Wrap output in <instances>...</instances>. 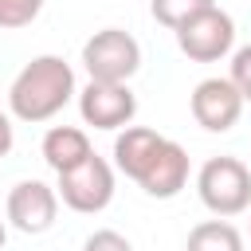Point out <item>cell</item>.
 I'll return each instance as SVG.
<instances>
[{
    "mask_svg": "<svg viewBox=\"0 0 251 251\" xmlns=\"http://www.w3.org/2000/svg\"><path fill=\"white\" fill-rule=\"evenodd\" d=\"M196 196L212 216H239L251 208V169L239 157H208L196 173Z\"/></svg>",
    "mask_w": 251,
    "mask_h": 251,
    "instance_id": "cell-2",
    "label": "cell"
},
{
    "mask_svg": "<svg viewBox=\"0 0 251 251\" xmlns=\"http://www.w3.org/2000/svg\"><path fill=\"white\" fill-rule=\"evenodd\" d=\"M78 114L94 129H126L137 118V94L129 82H98L90 78L78 90Z\"/></svg>",
    "mask_w": 251,
    "mask_h": 251,
    "instance_id": "cell-6",
    "label": "cell"
},
{
    "mask_svg": "<svg viewBox=\"0 0 251 251\" xmlns=\"http://www.w3.org/2000/svg\"><path fill=\"white\" fill-rule=\"evenodd\" d=\"M184 251H247V239H243V231L235 224L216 216V220H200L188 231Z\"/></svg>",
    "mask_w": 251,
    "mask_h": 251,
    "instance_id": "cell-12",
    "label": "cell"
},
{
    "mask_svg": "<svg viewBox=\"0 0 251 251\" xmlns=\"http://www.w3.org/2000/svg\"><path fill=\"white\" fill-rule=\"evenodd\" d=\"M82 67L98 82H129L141 71V43L122 27H102L82 43Z\"/></svg>",
    "mask_w": 251,
    "mask_h": 251,
    "instance_id": "cell-4",
    "label": "cell"
},
{
    "mask_svg": "<svg viewBox=\"0 0 251 251\" xmlns=\"http://www.w3.org/2000/svg\"><path fill=\"white\" fill-rule=\"evenodd\" d=\"M247 239H251V220H247Z\"/></svg>",
    "mask_w": 251,
    "mask_h": 251,
    "instance_id": "cell-19",
    "label": "cell"
},
{
    "mask_svg": "<svg viewBox=\"0 0 251 251\" xmlns=\"http://www.w3.org/2000/svg\"><path fill=\"white\" fill-rule=\"evenodd\" d=\"M59 216V192L43 180H16L4 200V220L24 235H43Z\"/></svg>",
    "mask_w": 251,
    "mask_h": 251,
    "instance_id": "cell-7",
    "label": "cell"
},
{
    "mask_svg": "<svg viewBox=\"0 0 251 251\" xmlns=\"http://www.w3.org/2000/svg\"><path fill=\"white\" fill-rule=\"evenodd\" d=\"M55 176H59V184H55L59 200L78 216H98L114 200V165L98 153H90L86 161H78L67 173H55Z\"/></svg>",
    "mask_w": 251,
    "mask_h": 251,
    "instance_id": "cell-3",
    "label": "cell"
},
{
    "mask_svg": "<svg viewBox=\"0 0 251 251\" xmlns=\"http://www.w3.org/2000/svg\"><path fill=\"white\" fill-rule=\"evenodd\" d=\"M82 251H133V243L114 227H98L82 239Z\"/></svg>",
    "mask_w": 251,
    "mask_h": 251,
    "instance_id": "cell-16",
    "label": "cell"
},
{
    "mask_svg": "<svg viewBox=\"0 0 251 251\" xmlns=\"http://www.w3.org/2000/svg\"><path fill=\"white\" fill-rule=\"evenodd\" d=\"M161 141H165V133H157L149 126H126V129H118V137H114V169L122 176H129V180H141V173L157 157Z\"/></svg>",
    "mask_w": 251,
    "mask_h": 251,
    "instance_id": "cell-10",
    "label": "cell"
},
{
    "mask_svg": "<svg viewBox=\"0 0 251 251\" xmlns=\"http://www.w3.org/2000/svg\"><path fill=\"white\" fill-rule=\"evenodd\" d=\"M39 12H43V0H0V27L4 31L27 27Z\"/></svg>",
    "mask_w": 251,
    "mask_h": 251,
    "instance_id": "cell-14",
    "label": "cell"
},
{
    "mask_svg": "<svg viewBox=\"0 0 251 251\" xmlns=\"http://www.w3.org/2000/svg\"><path fill=\"white\" fill-rule=\"evenodd\" d=\"M188 153H184V145H176L173 137H165L161 141V149H157V157L149 161V169L141 173V192L145 196H153V200H173V196H180V188L188 184Z\"/></svg>",
    "mask_w": 251,
    "mask_h": 251,
    "instance_id": "cell-9",
    "label": "cell"
},
{
    "mask_svg": "<svg viewBox=\"0 0 251 251\" xmlns=\"http://www.w3.org/2000/svg\"><path fill=\"white\" fill-rule=\"evenodd\" d=\"M39 153H43V161H47L51 173H67V169H75L78 161H86V157L94 153V145H90L86 129H78V126H51V129L43 133Z\"/></svg>",
    "mask_w": 251,
    "mask_h": 251,
    "instance_id": "cell-11",
    "label": "cell"
},
{
    "mask_svg": "<svg viewBox=\"0 0 251 251\" xmlns=\"http://www.w3.org/2000/svg\"><path fill=\"white\" fill-rule=\"evenodd\" d=\"M188 110L196 118L200 129L208 133H227L239 114H243V94L235 90V82L224 75V78H204L192 86V98H188Z\"/></svg>",
    "mask_w": 251,
    "mask_h": 251,
    "instance_id": "cell-8",
    "label": "cell"
},
{
    "mask_svg": "<svg viewBox=\"0 0 251 251\" xmlns=\"http://www.w3.org/2000/svg\"><path fill=\"white\" fill-rule=\"evenodd\" d=\"M176 47L192 63H216V59L231 55V47H235V20L212 4L176 27Z\"/></svg>",
    "mask_w": 251,
    "mask_h": 251,
    "instance_id": "cell-5",
    "label": "cell"
},
{
    "mask_svg": "<svg viewBox=\"0 0 251 251\" xmlns=\"http://www.w3.org/2000/svg\"><path fill=\"white\" fill-rule=\"evenodd\" d=\"M75 71L59 55H35L20 67V75L8 86V110L20 122H51L71 98H75Z\"/></svg>",
    "mask_w": 251,
    "mask_h": 251,
    "instance_id": "cell-1",
    "label": "cell"
},
{
    "mask_svg": "<svg viewBox=\"0 0 251 251\" xmlns=\"http://www.w3.org/2000/svg\"><path fill=\"white\" fill-rule=\"evenodd\" d=\"M212 4H216V0H149V16H153L161 27L176 31L184 20H192L196 12L212 8Z\"/></svg>",
    "mask_w": 251,
    "mask_h": 251,
    "instance_id": "cell-13",
    "label": "cell"
},
{
    "mask_svg": "<svg viewBox=\"0 0 251 251\" xmlns=\"http://www.w3.org/2000/svg\"><path fill=\"white\" fill-rule=\"evenodd\" d=\"M12 145H16V129H12V118L0 110V157H8Z\"/></svg>",
    "mask_w": 251,
    "mask_h": 251,
    "instance_id": "cell-17",
    "label": "cell"
},
{
    "mask_svg": "<svg viewBox=\"0 0 251 251\" xmlns=\"http://www.w3.org/2000/svg\"><path fill=\"white\" fill-rule=\"evenodd\" d=\"M227 78L235 82V90L243 94V102H251V43H243V47H235V51H231Z\"/></svg>",
    "mask_w": 251,
    "mask_h": 251,
    "instance_id": "cell-15",
    "label": "cell"
},
{
    "mask_svg": "<svg viewBox=\"0 0 251 251\" xmlns=\"http://www.w3.org/2000/svg\"><path fill=\"white\" fill-rule=\"evenodd\" d=\"M4 239H8V224L0 220V247H4Z\"/></svg>",
    "mask_w": 251,
    "mask_h": 251,
    "instance_id": "cell-18",
    "label": "cell"
}]
</instances>
